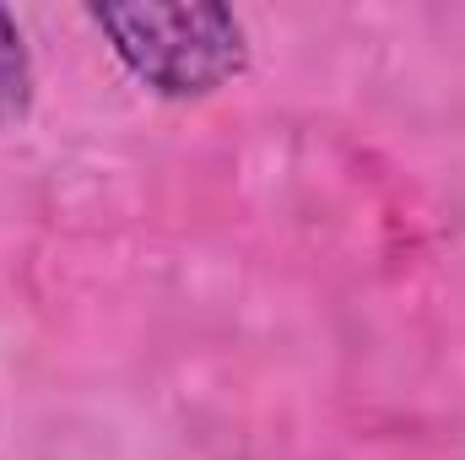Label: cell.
I'll use <instances>...</instances> for the list:
<instances>
[{
  "mask_svg": "<svg viewBox=\"0 0 465 460\" xmlns=\"http://www.w3.org/2000/svg\"><path fill=\"white\" fill-rule=\"evenodd\" d=\"M93 22L141 82L173 98L212 93L243 65V27L223 5H98Z\"/></svg>",
  "mask_w": 465,
  "mask_h": 460,
  "instance_id": "6da1fadb",
  "label": "cell"
},
{
  "mask_svg": "<svg viewBox=\"0 0 465 460\" xmlns=\"http://www.w3.org/2000/svg\"><path fill=\"white\" fill-rule=\"evenodd\" d=\"M27 93H33V71H27L22 33H16V22L0 11V125L22 119V109H27Z\"/></svg>",
  "mask_w": 465,
  "mask_h": 460,
  "instance_id": "7a4b0ae2",
  "label": "cell"
}]
</instances>
